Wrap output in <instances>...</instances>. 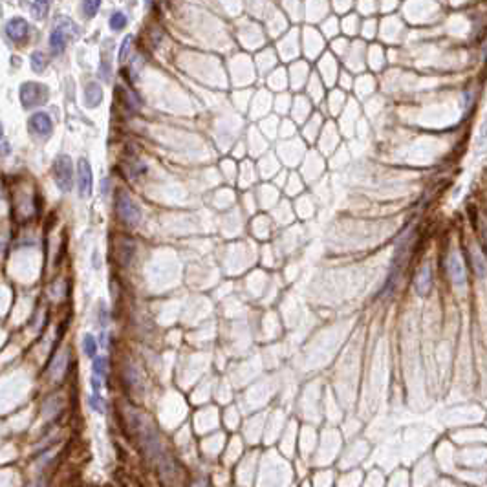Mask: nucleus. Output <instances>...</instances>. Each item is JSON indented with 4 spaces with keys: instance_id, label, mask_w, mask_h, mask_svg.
<instances>
[{
    "instance_id": "nucleus-1",
    "label": "nucleus",
    "mask_w": 487,
    "mask_h": 487,
    "mask_svg": "<svg viewBox=\"0 0 487 487\" xmlns=\"http://www.w3.org/2000/svg\"><path fill=\"white\" fill-rule=\"evenodd\" d=\"M52 172H53L55 185H57L62 192L72 191V185H73V163H72V159L68 158L66 154H59L57 158H55Z\"/></svg>"
},
{
    "instance_id": "nucleus-2",
    "label": "nucleus",
    "mask_w": 487,
    "mask_h": 487,
    "mask_svg": "<svg viewBox=\"0 0 487 487\" xmlns=\"http://www.w3.org/2000/svg\"><path fill=\"white\" fill-rule=\"evenodd\" d=\"M20 103L24 108H35V106L44 105L50 97L48 86L40 85V83L28 81L20 86Z\"/></svg>"
},
{
    "instance_id": "nucleus-3",
    "label": "nucleus",
    "mask_w": 487,
    "mask_h": 487,
    "mask_svg": "<svg viewBox=\"0 0 487 487\" xmlns=\"http://www.w3.org/2000/svg\"><path fill=\"white\" fill-rule=\"evenodd\" d=\"M77 35H79V29H77V26L73 24L72 20L66 19V28H62V24L55 22V29H53L52 37H50V50H52L53 55H61L64 52V48H66L68 37L75 38Z\"/></svg>"
},
{
    "instance_id": "nucleus-4",
    "label": "nucleus",
    "mask_w": 487,
    "mask_h": 487,
    "mask_svg": "<svg viewBox=\"0 0 487 487\" xmlns=\"http://www.w3.org/2000/svg\"><path fill=\"white\" fill-rule=\"evenodd\" d=\"M115 207H117V215H119V218L123 220L125 224L136 225L139 220H141V209H139V206L130 196L123 194V192L117 196Z\"/></svg>"
},
{
    "instance_id": "nucleus-5",
    "label": "nucleus",
    "mask_w": 487,
    "mask_h": 487,
    "mask_svg": "<svg viewBox=\"0 0 487 487\" xmlns=\"http://www.w3.org/2000/svg\"><path fill=\"white\" fill-rule=\"evenodd\" d=\"M28 129L29 132L33 136H37V138H50L53 132V123L52 119H50L48 114H44V112H37V114H33L31 117H29L28 121Z\"/></svg>"
},
{
    "instance_id": "nucleus-6",
    "label": "nucleus",
    "mask_w": 487,
    "mask_h": 487,
    "mask_svg": "<svg viewBox=\"0 0 487 487\" xmlns=\"http://www.w3.org/2000/svg\"><path fill=\"white\" fill-rule=\"evenodd\" d=\"M77 174H79V182H77V185H79V196H81V198H88V196L92 194V182H94L88 159L85 158L79 159V163H77Z\"/></svg>"
},
{
    "instance_id": "nucleus-7",
    "label": "nucleus",
    "mask_w": 487,
    "mask_h": 487,
    "mask_svg": "<svg viewBox=\"0 0 487 487\" xmlns=\"http://www.w3.org/2000/svg\"><path fill=\"white\" fill-rule=\"evenodd\" d=\"M6 35L13 43H24L26 37L29 35V24L20 17H13L6 24Z\"/></svg>"
},
{
    "instance_id": "nucleus-8",
    "label": "nucleus",
    "mask_w": 487,
    "mask_h": 487,
    "mask_svg": "<svg viewBox=\"0 0 487 487\" xmlns=\"http://www.w3.org/2000/svg\"><path fill=\"white\" fill-rule=\"evenodd\" d=\"M414 288L416 292H418V295L425 297L430 293V288H432V269H430V266H423V268L418 271V275H416L414 278Z\"/></svg>"
},
{
    "instance_id": "nucleus-9",
    "label": "nucleus",
    "mask_w": 487,
    "mask_h": 487,
    "mask_svg": "<svg viewBox=\"0 0 487 487\" xmlns=\"http://www.w3.org/2000/svg\"><path fill=\"white\" fill-rule=\"evenodd\" d=\"M106 370H108V359L106 357H94V374H92V387H94V392L99 394L101 385L106 378Z\"/></svg>"
},
{
    "instance_id": "nucleus-10",
    "label": "nucleus",
    "mask_w": 487,
    "mask_h": 487,
    "mask_svg": "<svg viewBox=\"0 0 487 487\" xmlns=\"http://www.w3.org/2000/svg\"><path fill=\"white\" fill-rule=\"evenodd\" d=\"M447 268H449L451 278H453L454 284H456V286H463V284H465V269H463V264L462 260H460V257L453 255V257L449 258Z\"/></svg>"
},
{
    "instance_id": "nucleus-11",
    "label": "nucleus",
    "mask_w": 487,
    "mask_h": 487,
    "mask_svg": "<svg viewBox=\"0 0 487 487\" xmlns=\"http://www.w3.org/2000/svg\"><path fill=\"white\" fill-rule=\"evenodd\" d=\"M101 101H103V88L97 83H90L85 88V105L88 108H96Z\"/></svg>"
},
{
    "instance_id": "nucleus-12",
    "label": "nucleus",
    "mask_w": 487,
    "mask_h": 487,
    "mask_svg": "<svg viewBox=\"0 0 487 487\" xmlns=\"http://www.w3.org/2000/svg\"><path fill=\"white\" fill-rule=\"evenodd\" d=\"M46 64H48V61H46V57H44L43 52H35L31 53V70L37 73H40L46 68Z\"/></svg>"
},
{
    "instance_id": "nucleus-13",
    "label": "nucleus",
    "mask_w": 487,
    "mask_h": 487,
    "mask_svg": "<svg viewBox=\"0 0 487 487\" xmlns=\"http://www.w3.org/2000/svg\"><path fill=\"white\" fill-rule=\"evenodd\" d=\"M83 350H85L86 357H96L97 353V343L96 339H94V335H85V339H83Z\"/></svg>"
},
{
    "instance_id": "nucleus-14",
    "label": "nucleus",
    "mask_w": 487,
    "mask_h": 487,
    "mask_svg": "<svg viewBox=\"0 0 487 487\" xmlns=\"http://www.w3.org/2000/svg\"><path fill=\"white\" fill-rule=\"evenodd\" d=\"M117 92H119L121 96L125 97V103H127V106H129V110H138L139 108V97L136 96L134 92H125L123 88H117Z\"/></svg>"
},
{
    "instance_id": "nucleus-15",
    "label": "nucleus",
    "mask_w": 487,
    "mask_h": 487,
    "mask_svg": "<svg viewBox=\"0 0 487 487\" xmlns=\"http://www.w3.org/2000/svg\"><path fill=\"white\" fill-rule=\"evenodd\" d=\"M471 257H473V266H474V269H476L478 275H485L487 264H485V260H483L482 253L476 251V249H473V255H471Z\"/></svg>"
},
{
    "instance_id": "nucleus-16",
    "label": "nucleus",
    "mask_w": 487,
    "mask_h": 487,
    "mask_svg": "<svg viewBox=\"0 0 487 487\" xmlns=\"http://www.w3.org/2000/svg\"><path fill=\"white\" fill-rule=\"evenodd\" d=\"M50 2H52V0H35L31 11H33V15L37 17V19H43L44 15L48 13Z\"/></svg>"
},
{
    "instance_id": "nucleus-17",
    "label": "nucleus",
    "mask_w": 487,
    "mask_h": 487,
    "mask_svg": "<svg viewBox=\"0 0 487 487\" xmlns=\"http://www.w3.org/2000/svg\"><path fill=\"white\" fill-rule=\"evenodd\" d=\"M125 26H127V17H125L123 13H114L112 17H110V28L112 29H123Z\"/></svg>"
},
{
    "instance_id": "nucleus-18",
    "label": "nucleus",
    "mask_w": 487,
    "mask_h": 487,
    "mask_svg": "<svg viewBox=\"0 0 487 487\" xmlns=\"http://www.w3.org/2000/svg\"><path fill=\"white\" fill-rule=\"evenodd\" d=\"M101 6V0H85V15L86 17H94V15L97 13V10H99Z\"/></svg>"
},
{
    "instance_id": "nucleus-19",
    "label": "nucleus",
    "mask_w": 487,
    "mask_h": 487,
    "mask_svg": "<svg viewBox=\"0 0 487 487\" xmlns=\"http://www.w3.org/2000/svg\"><path fill=\"white\" fill-rule=\"evenodd\" d=\"M90 407L94 409V411L97 412H105V403H103V399L99 397V394H94V396L90 397Z\"/></svg>"
},
{
    "instance_id": "nucleus-20",
    "label": "nucleus",
    "mask_w": 487,
    "mask_h": 487,
    "mask_svg": "<svg viewBox=\"0 0 487 487\" xmlns=\"http://www.w3.org/2000/svg\"><path fill=\"white\" fill-rule=\"evenodd\" d=\"M130 43H132V37H125V40H123V46H121V52H119V61H125L127 59V53H129V46H130Z\"/></svg>"
},
{
    "instance_id": "nucleus-21",
    "label": "nucleus",
    "mask_w": 487,
    "mask_h": 487,
    "mask_svg": "<svg viewBox=\"0 0 487 487\" xmlns=\"http://www.w3.org/2000/svg\"><path fill=\"white\" fill-rule=\"evenodd\" d=\"M2 150H4V152H2L4 156H8V154H10V147H8V141H6V138L2 139Z\"/></svg>"
}]
</instances>
